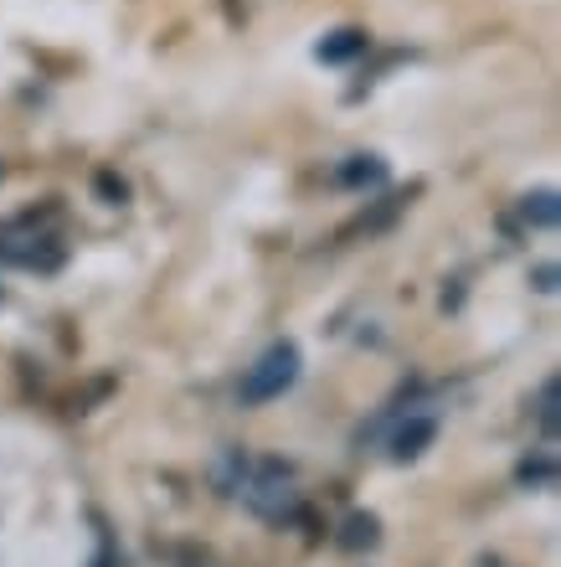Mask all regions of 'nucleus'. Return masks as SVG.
I'll return each mask as SVG.
<instances>
[{"label":"nucleus","mask_w":561,"mask_h":567,"mask_svg":"<svg viewBox=\"0 0 561 567\" xmlns=\"http://www.w3.org/2000/svg\"><path fill=\"white\" fill-rule=\"evenodd\" d=\"M433 433H438L433 419H407L397 433H392V454H397V460H417V454L433 444Z\"/></svg>","instance_id":"obj_3"},{"label":"nucleus","mask_w":561,"mask_h":567,"mask_svg":"<svg viewBox=\"0 0 561 567\" xmlns=\"http://www.w3.org/2000/svg\"><path fill=\"white\" fill-rule=\"evenodd\" d=\"M294 377H299V346L294 341L268 346L242 377V403H273V398L294 388Z\"/></svg>","instance_id":"obj_2"},{"label":"nucleus","mask_w":561,"mask_h":567,"mask_svg":"<svg viewBox=\"0 0 561 567\" xmlns=\"http://www.w3.org/2000/svg\"><path fill=\"white\" fill-rule=\"evenodd\" d=\"M557 217H561L557 192H536V196H526V202H520V223H526V227H557Z\"/></svg>","instance_id":"obj_4"},{"label":"nucleus","mask_w":561,"mask_h":567,"mask_svg":"<svg viewBox=\"0 0 561 567\" xmlns=\"http://www.w3.org/2000/svg\"><path fill=\"white\" fill-rule=\"evenodd\" d=\"M237 495H242V506L258 516V522H294L299 506H304V495H299V480L283 470V464L263 460V464H248L242 480H237Z\"/></svg>","instance_id":"obj_1"},{"label":"nucleus","mask_w":561,"mask_h":567,"mask_svg":"<svg viewBox=\"0 0 561 567\" xmlns=\"http://www.w3.org/2000/svg\"><path fill=\"white\" fill-rule=\"evenodd\" d=\"M479 567H510V563H495V557H489V563H479Z\"/></svg>","instance_id":"obj_9"},{"label":"nucleus","mask_w":561,"mask_h":567,"mask_svg":"<svg viewBox=\"0 0 561 567\" xmlns=\"http://www.w3.org/2000/svg\"><path fill=\"white\" fill-rule=\"evenodd\" d=\"M520 480H526V485H551V480H557V464L551 460H526L520 464Z\"/></svg>","instance_id":"obj_8"},{"label":"nucleus","mask_w":561,"mask_h":567,"mask_svg":"<svg viewBox=\"0 0 561 567\" xmlns=\"http://www.w3.org/2000/svg\"><path fill=\"white\" fill-rule=\"evenodd\" d=\"M340 542H345V547H371V542H376V522H371V516H351Z\"/></svg>","instance_id":"obj_7"},{"label":"nucleus","mask_w":561,"mask_h":567,"mask_svg":"<svg viewBox=\"0 0 561 567\" xmlns=\"http://www.w3.org/2000/svg\"><path fill=\"white\" fill-rule=\"evenodd\" d=\"M536 423L547 433H557V423H561V388H557V377H551L547 388H541V403H536Z\"/></svg>","instance_id":"obj_6"},{"label":"nucleus","mask_w":561,"mask_h":567,"mask_svg":"<svg viewBox=\"0 0 561 567\" xmlns=\"http://www.w3.org/2000/svg\"><path fill=\"white\" fill-rule=\"evenodd\" d=\"M366 47V31H335L330 42H320V58L325 62H345V58H355Z\"/></svg>","instance_id":"obj_5"}]
</instances>
